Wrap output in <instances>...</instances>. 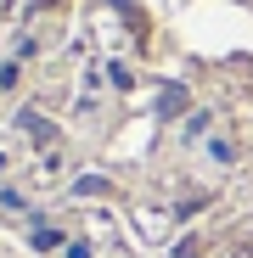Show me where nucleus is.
<instances>
[{
    "label": "nucleus",
    "instance_id": "nucleus-1",
    "mask_svg": "<svg viewBox=\"0 0 253 258\" xmlns=\"http://www.w3.org/2000/svg\"><path fill=\"white\" fill-rule=\"evenodd\" d=\"M23 129H28L34 141H45V135H51V129H45V118H39V112H23Z\"/></svg>",
    "mask_w": 253,
    "mask_h": 258
},
{
    "label": "nucleus",
    "instance_id": "nucleus-2",
    "mask_svg": "<svg viewBox=\"0 0 253 258\" xmlns=\"http://www.w3.org/2000/svg\"><path fill=\"white\" fill-rule=\"evenodd\" d=\"M0 90H17V62H0Z\"/></svg>",
    "mask_w": 253,
    "mask_h": 258
},
{
    "label": "nucleus",
    "instance_id": "nucleus-3",
    "mask_svg": "<svg viewBox=\"0 0 253 258\" xmlns=\"http://www.w3.org/2000/svg\"><path fill=\"white\" fill-rule=\"evenodd\" d=\"M180 101H186V90H163V101H158V112H175Z\"/></svg>",
    "mask_w": 253,
    "mask_h": 258
},
{
    "label": "nucleus",
    "instance_id": "nucleus-4",
    "mask_svg": "<svg viewBox=\"0 0 253 258\" xmlns=\"http://www.w3.org/2000/svg\"><path fill=\"white\" fill-rule=\"evenodd\" d=\"M57 241H62L57 230H45V225H34V247H57Z\"/></svg>",
    "mask_w": 253,
    "mask_h": 258
}]
</instances>
